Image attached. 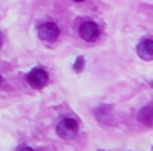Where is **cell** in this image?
<instances>
[{
	"instance_id": "obj_1",
	"label": "cell",
	"mask_w": 153,
	"mask_h": 151,
	"mask_svg": "<svg viewBox=\"0 0 153 151\" xmlns=\"http://www.w3.org/2000/svg\"><path fill=\"white\" fill-rule=\"evenodd\" d=\"M76 133H79V122H76L75 118H62L59 124H56V135H59L60 138L64 140H71L76 137Z\"/></svg>"
},
{
	"instance_id": "obj_2",
	"label": "cell",
	"mask_w": 153,
	"mask_h": 151,
	"mask_svg": "<svg viewBox=\"0 0 153 151\" xmlns=\"http://www.w3.org/2000/svg\"><path fill=\"white\" fill-rule=\"evenodd\" d=\"M36 31H38V38L44 42H55L60 35V29L55 22H42Z\"/></svg>"
},
{
	"instance_id": "obj_3",
	"label": "cell",
	"mask_w": 153,
	"mask_h": 151,
	"mask_svg": "<svg viewBox=\"0 0 153 151\" xmlns=\"http://www.w3.org/2000/svg\"><path fill=\"white\" fill-rule=\"evenodd\" d=\"M79 35H80V38L86 40V42H95V40H99V36H100V27L95 22H91V20H86V22L80 24Z\"/></svg>"
},
{
	"instance_id": "obj_4",
	"label": "cell",
	"mask_w": 153,
	"mask_h": 151,
	"mask_svg": "<svg viewBox=\"0 0 153 151\" xmlns=\"http://www.w3.org/2000/svg\"><path fill=\"white\" fill-rule=\"evenodd\" d=\"M26 78H27L29 86H31V87H36V89H42V87L49 82L48 73H46V69H42V67H33V69L27 73Z\"/></svg>"
},
{
	"instance_id": "obj_5",
	"label": "cell",
	"mask_w": 153,
	"mask_h": 151,
	"mask_svg": "<svg viewBox=\"0 0 153 151\" xmlns=\"http://www.w3.org/2000/svg\"><path fill=\"white\" fill-rule=\"evenodd\" d=\"M137 55L142 60H153V38H149V36L142 38L137 46Z\"/></svg>"
},
{
	"instance_id": "obj_6",
	"label": "cell",
	"mask_w": 153,
	"mask_h": 151,
	"mask_svg": "<svg viewBox=\"0 0 153 151\" xmlns=\"http://www.w3.org/2000/svg\"><path fill=\"white\" fill-rule=\"evenodd\" d=\"M139 120H140V124H144V126H148V127H153V107H142L140 111H139Z\"/></svg>"
},
{
	"instance_id": "obj_7",
	"label": "cell",
	"mask_w": 153,
	"mask_h": 151,
	"mask_svg": "<svg viewBox=\"0 0 153 151\" xmlns=\"http://www.w3.org/2000/svg\"><path fill=\"white\" fill-rule=\"evenodd\" d=\"M82 67H84V58H82V56H79V58H76V64H75V71L80 73Z\"/></svg>"
},
{
	"instance_id": "obj_8",
	"label": "cell",
	"mask_w": 153,
	"mask_h": 151,
	"mask_svg": "<svg viewBox=\"0 0 153 151\" xmlns=\"http://www.w3.org/2000/svg\"><path fill=\"white\" fill-rule=\"evenodd\" d=\"M16 151H35V149H31L29 146H20V147H18Z\"/></svg>"
},
{
	"instance_id": "obj_9",
	"label": "cell",
	"mask_w": 153,
	"mask_h": 151,
	"mask_svg": "<svg viewBox=\"0 0 153 151\" xmlns=\"http://www.w3.org/2000/svg\"><path fill=\"white\" fill-rule=\"evenodd\" d=\"M75 2H84V0H75Z\"/></svg>"
},
{
	"instance_id": "obj_10",
	"label": "cell",
	"mask_w": 153,
	"mask_h": 151,
	"mask_svg": "<svg viewBox=\"0 0 153 151\" xmlns=\"http://www.w3.org/2000/svg\"><path fill=\"white\" fill-rule=\"evenodd\" d=\"M0 84H2V75H0Z\"/></svg>"
}]
</instances>
